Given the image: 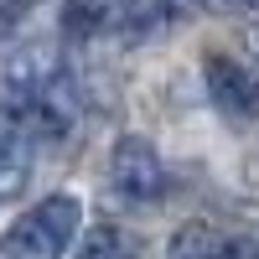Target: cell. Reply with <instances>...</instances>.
<instances>
[{"label":"cell","mask_w":259,"mask_h":259,"mask_svg":"<svg viewBox=\"0 0 259 259\" xmlns=\"http://www.w3.org/2000/svg\"><path fill=\"white\" fill-rule=\"evenodd\" d=\"M78 223H83V207L78 197H47L26 207L21 218L0 233V254L6 259H62L78 239Z\"/></svg>","instance_id":"2"},{"label":"cell","mask_w":259,"mask_h":259,"mask_svg":"<svg viewBox=\"0 0 259 259\" xmlns=\"http://www.w3.org/2000/svg\"><path fill=\"white\" fill-rule=\"evenodd\" d=\"M26 171H31V140L0 119V202L21 197V187H26Z\"/></svg>","instance_id":"6"},{"label":"cell","mask_w":259,"mask_h":259,"mask_svg":"<svg viewBox=\"0 0 259 259\" xmlns=\"http://www.w3.org/2000/svg\"><path fill=\"white\" fill-rule=\"evenodd\" d=\"M78 259H140V239L119 223H94L78 244Z\"/></svg>","instance_id":"7"},{"label":"cell","mask_w":259,"mask_h":259,"mask_svg":"<svg viewBox=\"0 0 259 259\" xmlns=\"http://www.w3.org/2000/svg\"><path fill=\"white\" fill-rule=\"evenodd\" d=\"M0 119L26 140H62L78 119L68 62L52 47H21L0 78Z\"/></svg>","instance_id":"1"},{"label":"cell","mask_w":259,"mask_h":259,"mask_svg":"<svg viewBox=\"0 0 259 259\" xmlns=\"http://www.w3.org/2000/svg\"><path fill=\"white\" fill-rule=\"evenodd\" d=\"M228 11H259V0H223Z\"/></svg>","instance_id":"9"},{"label":"cell","mask_w":259,"mask_h":259,"mask_svg":"<svg viewBox=\"0 0 259 259\" xmlns=\"http://www.w3.org/2000/svg\"><path fill=\"white\" fill-rule=\"evenodd\" d=\"M249 68V78H254V89H259V36H254V62H244Z\"/></svg>","instance_id":"8"},{"label":"cell","mask_w":259,"mask_h":259,"mask_svg":"<svg viewBox=\"0 0 259 259\" xmlns=\"http://www.w3.org/2000/svg\"><path fill=\"white\" fill-rule=\"evenodd\" d=\"M161 6H171V11H187V6H197V0H161Z\"/></svg>","instance_id":"10"},{"label":"cell","mask_w":259,"mask_h":259,"mask_svg":"<svg viewBox=\"0 0 259 259\" xmlns=\"http://www.w3.org/2000/svg\"><path fill=\"white\" fill-rule=\"evenodd\" d=\"M202 78H207V94H212V104H218L223 114L244 119V114L259 109V89H254V78H249V68H244L239 57L207 52L202 57Z\"/></svg>","instance_id":"4"},{"label":"cell","mask_w":259,"mask_h":259,"mask_svg":"<svg viewBox=\"0 0 259 259\" xmlns=\"http://www.w3.org/2000/svg\"><path fill=\"white\" fill-rule=\"evenodd\" d=\"M109 187H114V197L150 207L171 192V166L161 161V150L145 135H119L109 150Z\"/></svg>","instance_id":"3"},{"label":"cell","mask_w":259,"mask_h":259,"mask_svg":"<svg viewBox=\"0 0 259 259\" xmlns=\"http://www.w3.org/2000/svg\"><path fill=\"white\" fill-rule=\"evenodd\" d=\"M166 259H249V254H244V244L233 239V233H223V228H212V223H187V228L171 233Z\"/></svg>","instance_id":"5"}]
</instances>
